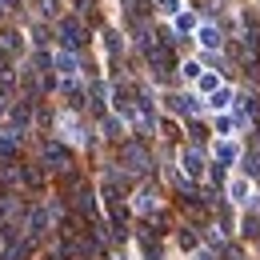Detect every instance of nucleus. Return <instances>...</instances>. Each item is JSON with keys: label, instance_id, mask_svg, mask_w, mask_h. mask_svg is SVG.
<instances>
[{"label": "nucleus", "instance_id": "1", "mask_svg": "<svg viewBox=\"0 0 260 260\" xmlns=\"http://www.w3.org/2000/svg\"><path fill=\"white\" fill-rule=\"evenodd\" d=\"M44 172H56V176L72 172V148L60 140H48L44 144Z\"/></svg>", "mask_w": 260, "mask_h": 260}, {"label": "nucleus", "instance_id": "2", "mask_svg": "<svg viewBox=\"0 0 260 260\" xmlns=\"http://www.w3.org/2000/svg\"><path fill=\"white\" fill-rule=\"evenodd\" d=\"M120 160H124V168H128V172H140V176L152 168V156H148V148H144L140 140H128V144L120 148Z\"/></svg>", "mask_w": 260, "mask_h": 260}, {"label": "nucleus", "instance_id": "3", "mask_svg": "<svg viewBox=\"0 0 260 260\" xmlns=\"http://www.w3.org/2000/svg\"><path fill=\"white\" fill-rule=\"evenodd\" d=\"M60 40H64L68 52H76V48L84 44V24H80V20H72V16H68V20H60Z\"/></svg>", "mask_w": 260, "mask_h": 260}, {"label": "nucleus", "instance_id": "4", "mask_svg": "<svg viewBox=\"0 0 260 260\" xmlns=\"http://www.w3.org/2000/svg\"><path fill=\"white\" fill-rule=\"evenodd\" d=\"M28 252H32V244H28L24 236H12V240H8V248H4V260H24Z\"/></svg>", "mask_w": 260, "mask_h": 260}, {"label": "nucleus", "instance_id": "5", "mask_svg": "<svg viewBox=\"0 0 260 260\" xmlns=\"http://www.w3.org/2000/svg\"><path fill=\"white\" fill-rule=\"evenodd\" d=\"M20 180H24L28 188H40V184H44V164H24V168H20Z\"/></svg>", "mask_w": 260, "mask_h": 260}, {"label": "nucleus", "instance_id": "6", "mask_svg": "<svg viewBox=\"0 0 260 260\" xmlns=\"http://www.w3.org/2000/svg\"><path fill=\"white\" fill-rule=\"evenodd\" d=\"M184 172H188V176H200V172H204V156H200V148H184Z\"/></svg>", "mask_w": 260, "mask_h": 260}, {"label": "nucleus", "instance_id": "7", "mask_svg": "<svg viewBox=\"0 0 260 260\" xmlns=\"http://www.w3.org/2000/svg\"><path fill=\"white\" fill-rule=\"evenodd\" d=\"M28 104H32V100H20V104L12 108V124H16V128H28V124H32V112H28Z\"/></svg>", "mask_w": 260, "mask_h": 260}, {"label": "nucleus", "instance_id": "8", "mask_svg": "<svg viewBox=\"0 0 260 260\" xmlns=\"http://www.w3.org/2000/svg\"><path fill=\"white\" fill-rule=\"evenodd\" d=\"M228 192H232V200H236V204H248V200H252V184H248V180H232V188H228Z\"/></svg>", "mask_w": 260, "mask_h": 260}, {"label": "nucleus", "instance_id": "9", "mask_svg": "<svg viewBox=\"0 0 260 260\" xmlns=\"http://www.w3.org/2000/svg\"><path fill=\"white\" fill-rule=\"evenodd\" d=\"M132 208H136V212H152V208H156L152 188H140V192H136V200H132Z\"/></svg>", "mask_w": 260, "mask_h": 260}, {"label": "nucleus", "instance_id": "10", "mask_svg": "<svg viewBox=\"0 0 260 260\" xmlns=\"http://www.w3.org/2000/svg\"><path fill=\"white\" fill-rule=\"evenodd\" d=\"M200 44H204V48H216V44H220V28H216V24H204V28H200Z\"/></svg>", "mask_w": 260, "mask_h": 260}, {"label": "nucleus", "instance_id": "11", "mask_svg": "<svg viewBox=\"0 0 260 260\" xmlns=\"http://www.w3.org/2000/svg\"><path fill=\"white\" fill-rule=\"evenodd\" d=\"M56 68H60V72H64V76H72V72H76V52H60V56H56Z\"/></svg>", "mask_w": 260, "mask_h": 260}, {"label": "nucleus", "instance_id": "12", "mask_svg": "<svg viewBox=\"0 0 260 260\" xmlns=\"http://www.w3.org/2000/svg\"><path fill=\"white\" fill-rule=\"evenodd\" d=\"M104 136H108V140H120V136H124V124H120L116 116H104Z\"/></svg>", "mask_w": 260, "mask_h": 260}, {"label": "nucleus", "instance_id": "13", "mask_svg": "<svg viewBox=\"0 0 260 260\" xmlns=\"http://www.w3.org/2000/svg\"><path fill=\"white\" fill-rule=\"evenodd\" d=\"M208 104H212V108L220 112V108H228V104H232V92H228V88H216V92L208 96Z\"/></svg>", "mask_w": 260, "mask_h": 260}, {"label": "nucleus", "instance_id": "14", "mask_svg": "<svg viewBox=\"0 0 260 260\" xmlns=\"http://www.w3.org/2000/svg\"><path fill=\"white\" fill-rule=\"evenodd\" d=\"M104 44H108V52H112V56L124 48V44H120V32H104Z\"/></svg>", "mask_w": 260, "mask_h": 260}, {"label": "nucleus", "instance_id": "15", "mask_svg": "<svg viewBox=\"0 0 260 260\" xmlns=\"http://www.w3.org/2000/svg\"><path fill=\"white\" fill-rule=\"evenodd\" d=\"M200 88H204V92H216V88H220V80L208 72V76H200Z\"/></svg>", "mask_w": 260, "mask_h": 260}, {"label": "nucleus", "instance_id": "16", "mask_svg": "<svg viewBox=\"0 0 260 260\" xmlns=\"http://www.w3.org/2000/svg\"><path fill=\"white\" fill-rule=\"evenodd\" d=\"M244 236H260V216H248V220H244Z\"/></svg>", "mask_w": 260, "mask_h": 260}, {"label": "nucleus", "instance_id": "17", "mask_svg": "<svg viewBox=\"0 0 260 260\" xmlns=\"http://www.w3.org/2000/svg\"><path fill=\"white\" fill-rule=\"evenodd\" d=\"M160 12H168V16H180V0H160Z\"/></svg>", "mask_w": 260, "mask_h": 260}, {"label": "nucleus", "instance_id": "18", "mask_svg": "<svg viewBox=\"0 0 260 260\" xmlns=\"http://www.w3.org/2000/svg\"><path fill=\"white\" fill-rule=\"evenodd\" d=\"M220 160H224V164L236 160V148H232V144H220Z\"/></svg>", "mask_w": 260, "mask_h": 260}, {"label": "nucleus", "instance_id": "19", "mask_svg": "<svg viewBox=\"0 0 260 260\" xmlns=\"http://www.w3.org/2000/svg\"><path fill=\"white\" fill-rule=\"evenodd\" d=\"M40 12L44 16H56V0H40Z\"/></svg>", "mask_w": 260, "mask_h": 260}, {"label": "nucleus", "instance_id": "20", "mask_svg": "<svg viewBox=\"0 0 260 260\" xmlns=\"http://www.w3.org/2000/svg\"><path fill=\"white\" fill-rule=\"evenodd\" d=\"M184 76H188V80H196V76H200V64H196V60H188V64H184Z\"/></svg>", "mask_w": 260, "mask_h": 260}, {"label": "nucleus", "instance_id": "21", "mask_svg": "<svg viewBox=\"0 0 260 260\" xmlns=\"http://www.w3.org/2000/svg\"><path fill=\"white\" fill-rule=\"evenodd\" d=\"M216 132H220V136H228V132H232V120H228V116H220V120H216Z\"/></svg>", "mask_w": 260, "mask_h": 260}, {"label": "nucleus", "instance_id": "22", "mask_svg": "<svg viewBox=\"0 0 260 260\" xmlns=\"http://www.w3.org/2000/svg\"><path fill=\"white\" fill-rule=\"evenodd\" d=\"M196 260H216V256H212L208 248H200V252H196Z\"/></svg>", "mask_w": 260, "mask_h": 260}, {"label": "nucleus", "instance_id": "23", "mask_svg": "<svg viewBox=\"0 0 260 260\" xmlns=\"http://www.w3.org/2000/svg\"><path fill=\"white\" fill-rule=\"evenodd\" d=\"M228 260H244V256H240V252H228Z\"/></svg>", "mask_w": 260, "mask_h": 260}]
</instances>
